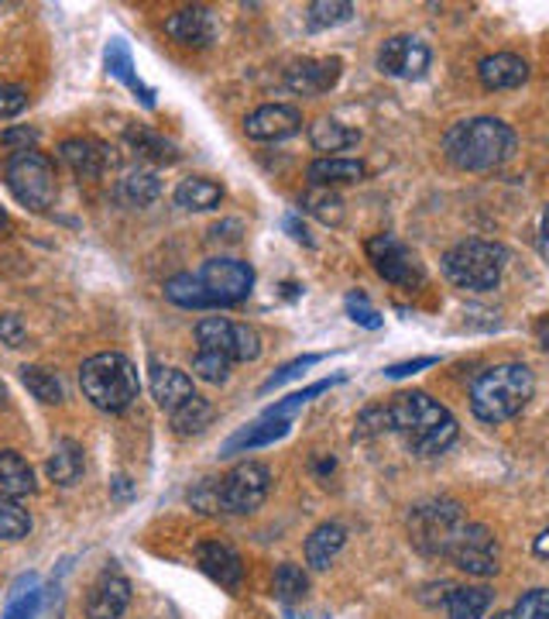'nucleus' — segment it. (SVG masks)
I'll return each mask as SVG.
<instances>
[{
    "label": "nucleus",
    "mask_w": 549,
    "mask_h": 619,
    "mask_svg": "<svg viewBox=\"0 0 549 619\" xmlns=\"http://www.w3.org/2000/svg\"><path fill=\"white\" fill-rule=\"evenodd\" d=\"M392 427L405 438L412 454H443L457 441V420L430 392H399L392 402Z\"/></svg>",
    "instance_id": "1"
},
{
    "label": "nucleus",
    "mask_w": 549,
    "mask_h": 619,
    "mask_svg": "<svg viewBox=\"0 0 549 619\" xmlns=\"http://www.w3.org/2000/svg\"><path fill=\"white\" fill-rule=\"evenodd\" d=\"M443 151L464 172H488L515 155V132L498 117H471L443 135Z\"/></svg>",
    "instance_id": "2"
},
{
    "label": "nucleus",
    "mask_w": 549,
    "mask_h": 619,
    "mask_svg": "<svg viewBox=\"0 0 549 619\" xmlns=\"http://www.w3.org/2000/svg\"><path fill=\"white\" fill-rule=\"evenodd\" d=\"M536 392V376L522 361H505L481 371L471 386V413L484 423H505L526 410Z\"/></svg>",
    "instance_id": "3"
},
{
    "label": "nucleus",
    "mask_w": 549,
    "mask_h": 619,
    "mask_svg": "<svg viewBox=\"0 0 549 619\" xmlns=\"http://www.w3.org/2000/svg\"><path fill=\"white\" fill-rule=\"evenodd\" d=\"M83 396L104 413H124L141 392L138 365L120 352H101L80 368Z\"/></svg>",
    "instance_id": "4"
},
{
    "label": "nucleus",
    "mask_w": 549,
    "mask_h": 619,
    "mask_svg": "<svg viewBox=\"0 0 549 619\" xmlns=\"http://www.w3.org/2000/svg\"><path fill=\"white\" fill-rule=\"evenodd\" d=\"M505 262H508V252L502 244L474 238V241H461L450 248V252L443 255V272L457 290L492 293L502 283Z\"/></svg>",
    "instance_id": "5"
},
{
    "label": "nucleus",
    "mask_w": 549,
    "mask_h": 619,
    "mask_svg": "<svg viewBox=\"0 0 549 619\" xmlns=\"http://www.w3.org/2000/svg\"><path fill=\"white\" fill-rule=\"evenodd\" d=\"M4 182H8L11 197L35 213L49 210L59 197L55 166L39 148H24V151L18 148L4 166Z\"/></svg>",
    "instance_id": "6"
},
{
    "label": "nucleus",
    "mask_w": 549,
    "mask_h": 619,
    "mask_svg": "<svg viewBox=\"0 0 549 619\" xmlns=\"http://www.w3.org/2000/svg\"><path fill=\"white\" fill-rule=\"evenodd\" d=\"M464 506L457 500H430L415 506L409 516V534L412 544L423 554H450L457 534L464 531Z\"/></svg>",
    "instance_id": "7"
},
{
    "label": "nucleus",
    "mask_w": 549,
    "mask_h": 619,
    "mask_svg": "<svg viewBox=\"0 0 549 619\" xmlns=\"http://www.w3.org/2000/svg\"><path fill=\"white\" fill-rule=\"evenodd\" d=\"M268 489H272L268 464L244 461L217 482V506H220V513L247 516L254 510H262V503L268 500Z\"/></svg>",
    "instance_id": "8"
},
{
    "label": "nucleus",
    "mask_w": 549,
    "mask_h": 619,
    "mask_svg": "<svg viewBox=\"0 0 549 619\" xmlns=\"http://www.w3.org/2000/svg\"><path fill=\"white\" fill-rule=\"evenodd\" d=\"M197 279L203 283L213 310L217 306H237L251 296L254 290V269L241 259H228V255H217V259H207L200 269H197Z\"/></svg>",
    "instance_id": "9"
},
{
    "label": "nucleus",
    "mask_w": 549,
    "mask_h": 619,
    "mask_svg": "<svg viewBox=\"0 0 549 619\" xmlns=\"http://www.w3.org/2000/svg\"><path fill=\"white\" fill-rule=\"evenodd\" d=\"M368 259L374 265V272L384 279V283L402 286V290H415L423 283V265L412 255V248L402 244L395 234H374L368 244Z\"/></svg>",
    "instance_id": "10"
},
{
    "label": "nucleus",
    "mask_w": 549,
    "mask_h": 619,
    "mask_svg": "<svg viewBox=\"0 0 549 619\" xmlns=\"http://www.w3.org/2000/svg\"><path fill=\"white\" fill-rule=\"evenodd\" d=\"M446 557L474 578L498 575V541L484 523H464V531L457 534Z\"/></svg>",
    "instance_id": "11"
},
{
    "label": "nucleus",
    "mask_w": 549,
    "mask_h": 619,
    "mask_svg": "<svg viewBox=\"0 0 549 619\" xmlns=\"http://www.w3.org/2000/svg\"><path fill=\"white\" fill-rule=\"evenodd\" d=\"M433 52L423 39L415 35H392L378 49V70L392 80H419L426 76Z\"/></svg>",
    "instance_id": "12"
},
{
    "label": "nucleus",
    "mask_w": 549,
    "mask_h": 619,
    "mask_svg": "<svg viewBox=\"0 0 549 619\" xmlns=\"http://www.w3.org/2000/svg\"><path fill=\"white\" fill-rule=\"evenodd\" d=\"M59 159L66 162L80 179H104L110 169H117L120 155L114 145L96 138H66L59 145Z\"/></svg>",
    "instance_id": "13"
},
{
    "label": "nucleus",
    "mask_w": 549,
    "mask_h": 619,
    "mask_svg": "<svg viewBox=\"0 0 549 619\" xmlns=\"http://www.w3.org/2000/svg\"><path fill=\"white\" fill-rule=\"evenodd\" d=\"M303 132V114L293 104H265L244 117V135L251 141H282Z\"/></svg>",
    "instance_id": "14"
},
{
    "label": "nucleus",
    "mask_w": 549,
    "mask_h": 619,
    "mask_svg": "<svg viewBox=\"0 0 549 619\" xmlns=\"http://www.w3.org/2000/svg\"><path fill=\"white\" fill-rule=\"evenodd\" d=\"M340 76H344V62L337 55L303 59L285 70V86L299 93V97H319V93H330L340 83Z\"/></svg>",
    "instance_id": "15"
},
{
    "label": "nucleus",
    "mask_w": 549,
    "mask_h": 619,
    "mask_svg": "<svg viewBox=\"0 0 549 619\" xmlns=\"http://www.w3.org/2000/svg\"><path fill=\"white\" fill-rule=\"evenodd\" d=\"M127 606H131V581H127L120 571L107 568L89 585V596H86L89 619H120Z\"/></svg>",
    "instance_id": "16"
},
{
    "label": "nucleus",
    "mask_w": 549,
    "mask_h": 619,
    "mask_svg": "<svg viewBox=\"0 0 549 619\" xmlns=\"http://www.w3.org/2000/svg\"><path fill=\"white\" fill-rule=\"evenodd\" d=\"M288 430H293V420H288V417H265L262 413L254 423H247L237 433H231V438L223 441L220 454L223 458H234V454H247V451H257V448H268V444L282 441Z\"/></svg>",
    "instance_id": "17"
},
{
    "label": "nucleus",
    "mask_w": 549,
    "mask_h": 619,
    "mask_svg": "<svg viewBox=\"0 0 549 619\" xmlns=\"http://www.w3.org/2000/svg\"><path fill=\"white\" fill-rule=\"evenodd\" d=\"M166 31H169V39H176L179 45L207 49V45L217 42V18H213L210 8H182V11L166 18Z\"/></svg>",
    "instance_id": "18"
},
{
    "label": "nucleus",
    "mask_w": 549,
    "mask_h": 619,
    "mask_svg": "<svg viewBox=\"0 0 549 619\" xmlns=\"http://www.w3.org/2000/svg\"><path fill=\"white\" fill-rule=\"evenodd\" d=\"M197 565L223 588H231L237 592L241 581H244V562L241 554L231 547V544H220V541H203L197 547Z\"/></svg>",
    "instance_id": "19"
},
{
    "label": "nucleus",
    "mask_w": 549,
    "mask_h": 619,
    "mask_svg": "<svg viewBox=\"0 0 549 619\" xmlns=\"http://www.w3.org/2000/svg\"><path fill=\"white\" fill-rule=\"evenodd\" d=\"M477 80L484 90H519L529 80V62L515 52H495L477 62Z\"/></svg>",
    "instance_id": "20"
},
{
    "label": "nucleus",
    "mask_w": 549,
    "mask_h": 619,
    "mask_svg": "<svg viewBox=\"0 0 549 619\" xmlns=\"http://www.w3.org/2000/svg\"><path fill=\"white\" fill-rule=\"evenodd\" d=\"M151 396L155 402L166 413H176L186 399L197 396L192 389V379L186 376L182 368H172V365H151Z\"/></svg>",
    "instance_id": "21"
},
{
    "label": "nucleus",
    "mask_w": 549,
    "mask_h": 619,
    "mask_svg": "<svg viewBox=\"0 0 549 619\" xmlns=\"http://www.w3.org/2000/svg\"><path fill=\"white\" fill-rule=\"evenodd\" d=\"M104 59H107V73L114 76V80H120L127 90L135 93V97L151 111L155 107V90L138 76V70H135V59H131V52H127V45L120 42V39H114L110 45H107V52H104Z\"/></svg>",
    "instance_id": "22"
},
{
    "label": "nucleus",
    "mask_w": 549,
    "mask_h": 619,
    "mask_svg": "<svg viewBox=\"0 0 549 619\" xmlns=\"http://www.w3.org/2000/svg\"><path fill=\"white\" fill-rule=\"evenodd\" d=\"M344 544H347V531L340 523H319L316 531L306 537V565L313 571H327L337 562Z\"/></svg>",
    "instance_id": "23"
},
{
    "label": "nucleus",
    "mask_w": 549,
    "mask_h": 619,
    "mask_svg": "<svg viewBox=\"0 0 549 619\" xmlns=\"http://www.w3.org/2000/svg\"><path fill=\"white\" fill-rule=\"evenodd\" d=\"M313 186H344V182H361L368 176L361 159H344V155H327V159H316L306 169Z\"/></svg>",
    "instance_id": "24"
},
{
    "label": "nucleus",
    "mask_w": 549,
    "mask_h": 619,
    "mask_svg": "<svg viewBox=\"0 0 549 619\" xmlns=\"http://www.w3.org/2000/svg\"><path fill=\"white\" fill-rule=\"evenodd\" d=\"M35 469L18 454V451H0V495H11V500H24V495H35Z\"/></svg>",
    "instance_id": "25"
},
{
    "label": "nucleus",
    "mask_w": 549,
    "mask_h": 619,
    "mask_svg": "<svg viewBox=\"0 0 549 619\" xmlns=\"http://www.w3.org/2000/svg\"><path fill=\"white\" fill-rule=\"evenodd\" d=\"M45 472L55 485H76L86 472V458H83V448L70 438H62L55 448H52V458L45 464Z\"/></svg>",
    "instance_id": "26"
},
{
    "label": "nucleus",
    "mask_w": 549,
    "mask_h": 619,
    "mask_svg": "<svg viewBox=\"0 0 549 619\" xmlns=\"http://www.w3.org/2000/svg\"><path fill=\"white\" fill-rule=\"evenodd\" d=\"M172 200L182 210H217L223 203V186L207 176H189L176 186Z\"/></svg>",
    "instance_id": "27"
},
{
    "label": "nucleus",
    "mask_w": 549,
    "mask_h": 619,
    "mask_svg": "<svg viewBox=\"0 0 549 619\" xmlns=\"http://www.w3.org/2000/svg\"><path fill=\"white\" fill-rule=\"evenodd\" d=\"M114 193L124 207H151L161 197V179L155 169H131L117 182Z\"/></svg>",
    "instance_id": "28"
},
{
    "label": "nucleus",
    "mask_w": 549,
    "mask_h": 619,
    "mask_svg": "<svg viewBox=\"0 0 549 619\" xmlns=\"http://www.w3.org/2000/svg\"><path fill=\"white\" fill-rule=\"evenodd\" d=\"M488 609H492V588L484 585H461V588H450L446 596L450 619H484Z\"/></svg>",
    "instance_id": "29"
},
{
    "label": "nucleus",
    "mask_w": 549,
    "mask_h": 619,
    "mask_svg": "<svg viewBox=\"0 0 549 619\" xmlns=\"http://www.w3.org/2000/svg\"><path fill=\"white\" fill-rule=\"evenodd\" d=\"M361 141V135L347 128V124L334 120V117H323L316 124H309V145L316 151H323V159H327L330 151H344V148H353Z\"/></svg>",
    "instance_id": "30"
},
{
    "label": "nucleus",
    "mask_w": 549,
    "mask_h": 619,
    "mask_svg": "<svg viewBox=\"0 0 549 619\" xmlns=\"http://www.w3.org/2000/svg\"><path fill=\"white\" fill-rule=\"evenodd\" d=\"M299 207H303V213L316 217L319 224H330V228L344 224V197L327 190V186H313V190H306Z\"/></svg>",
    "instance_id": "31"
},
{
    "label": "nucleus",
    "mask_w": 549,
    "mask_h": 619,
    "mask_svg": "<svg viewBox=\"0 0 549 619\" xmlns=\"http://www.w3.org/2000/svg\"><path fill=\"white\" fill-rule=\"evenodd\" d=\"M21 382L24 389L35 396L45 407H59L62 399H66V389H62V379L55 376L52 368H42V365H24L21 368Z\"/></svg>",
    "instance_id": "32"
},
{
    "label": "nucleus",
    "mask_w": 549,
    "mask_h": 619,
    "mask_svg": "<svg viewBox=\"0 0 549 619\" xmlns=\"http://www.w3.org/2000/svg\"><path fill=\"white\" fill-rule=\"evenodd\" d=\"M166 300H172L176 306H186V310H213L197 272H179V275L166 279Z\"/></svg>",
    "instance_id": "33"
},
{
    "label": "nucleus",
    "mask_w": 549,
    "mask_h": 619,
    "mask_svg": "<svg viewBox=\"0 0 549 619\" xmlns=\"http://www.w3.org/2000/svg\"><path fill=\"white\" fill-rule=\"evenodd\" d=\"M169 417H172L176 433H182V438H192V433H203V430L213 423L217 410H213V402H210V399L192 396V399H186L182 407H179L176 413H169Z\"/></svg>",
    "instance_id": "34"
},
{
    "label": "nucleus",
    "mask_w": 549,
    "mask_h": 619,
    "mask_svg": "<svg viewBox=\"0 0 549 619\" xmlns=\"http://www.w3.org/2000/svg\"><path fill=\"white\" fill-rule=\"evenodd\" d=\"M197 340H200V352H220V355L231 358V352H234V321L203 317L197 324Z\"/></svg>",
    "instance_id": "35"
},
{
    "label": "nucleus",
    "mask_w": 549,
    "mask_h": 619,
    "mask_svg": "<svg viewBox=\"0 0 549 619\" xmlns=\"http://www.w3.org/2000/svg\"><path fill=\"white\" fill-rule=\"evenodd\" d=\"M127 141H131L145 159H151V162H158V166H172V162H179V148L169 141V138H161V135H155V132H148V128H127Z\"/></svg>",
    "instance_id": "36"
},
{
    "label": "nucleus",
    "mask_w": 549,
    "mask_h": 619,
    "mask_svg": "<svg viewBox=\"0 0 549 619\" xmlns=\"http://www.w3.org/2000/svg\"><path fill=\"white\" fill-rule=\"evenodd\" d=\"M350 18H353V4H347V0H313L306 8L309 31H327V28L347 24Z\"/></svg>",
    "instance_id": "37"
},
{
    "label": "nucleus",
    "mask_w": 549,
    "mask_h": 619,
    "mask_svg": "<svg viewBox=\"0 0 549 619\" xmlns=\"http://www.w3.org/2000/svg\"><path fill=\"white\" fill-rule=\"evenodd\" d=\"M306 592H309V575H306L299 565L285 562V565H278V568H275V596H278V602H282V606H293V602H299Z\"/></svg>",
    "instance_id": "38"
},
{
    "label": "nucleus",
    "mask_w": 549,
    "mask_h": 619,
    "mask_svg": "<svg viewBox=\"0 0 549 619\" xmlns=\"http://www.w3.org/2000/svg\"><path fill=\"white\" fill-rule=\"evenodd\" d=\"M31 534V516L28 510L11 500V495H0V541H24Z\"/></svg>",
    "instance_id": "39"
},
{
    "label": "nucleus",
    "mask_w": 549,
    "mask_h": 619,
    "mask_svg": "<svg viewBox=\"0 0 549 619\" xmlns=\"http://www.w3.org/2000/svg\"><path fill=\"white\" fill-rule=\"evenodd\" d=\"M42 599H45V592L39 588V581H31V575H28V578L18 581V592H14L11 606L4 609L0 619H35L39 609H42Z\"/></svg>",
    "instance_id": "40"
},
{
    "label": "nucleus",
    "mask_w": 549,
    "mask_h": 619,
    "mask_svg": "<svg viewBox=\"0 0 549 619\" xmlns=\"http://www.w3.org/2000/svg\"><path fill=\"white\" fill-rule=\"evenodd\" d=\"M340 382H344V376L319 379V382H313V386H306V389H299V392H293V396H285L282 402H275V407H268V410H265V417H288V420H293V413H296V410H303L313 396L327 392V389H334V386H340Z\"/></svg>",
    "instance_id": "41"
},
{
    "label": "nucleus",
    "mask_w": 549,
    "mask_h": 619,
    "mask_svg": "<svg viewBox=\"0 0 549 619\" xmlns=\"http://www.w3.org/2000/svg\"><path fill=\"white\" fill-rule=\"evenodd\" d=\"M231 358L220 355V352H197V358H192V376L203 379V382H228L231 376Z\"/></svg>",
    "instance_id": "42"
},
{
    "label": "nucleus",
    "mask_w": 549,
    "mask_h": 619,
    "mask_svg": "<svg viewBox=\"0 0 549 619\" xmlns=\"http://www.w3.org/2000/svg\"><path fill=\"white\" fill-rule=\"evenodd\" d=\"M384 430H395V427H392L389 402H381V407H368V410L358 417V427H353V441L378 438V433H384Z\"/></svg>",
    "instance_id": "43"
},
{
    "label": "nucleus",
    "mask_w": 549,
    "mask_h": 619,
    "mask_svg": "<svg viewBox=\"0 0 549 619\" xmlns=\"http://www.w3.org/2000/svg\"><path fill=\"white\" fill-rule=\"evenodd\" d=\"M511 619H549V588H529L511 606Z\"/></svg>",
    "instance_id": "44"
},
{
    "label": "nucleus",
    "mask_w": 549,
    "mask_h": 619,
    "mask_svg": "<svg viewBox=\"0 0 549 619\" xmlns=\"http://www.w3.org/2000/svg\"><path fill=\"white\" fill-rule=\"evenodd\" d=\"M344 306H347V314H350L353 324H361V327H368V331H381L384 321H381V314L371 306V300H368L365 293H347Z\"/></svg>",
    "instance_id": "45"
},
{
    "label": "nucleus",
    "mask_w": 549,
    "mask_h": 619,
    "mask_svg": "<svg viewBox=\"0 0 549 619\" xmlns=\"http://www.w3.org/2000/svg\"><path fill=\"white\" fill-rule=\"evenodd\" d=\"M262 355V334H257L251 324H234V352L231 361H254Z\"/></svg>",
    "instance_id": "46"
},
{
    "label": "nucleus",
    "mask_w": 549,
    "mask_h": 619,
    "mask_svg": "<svg viewBox=\"0 0 549 619\" xmlns=\"http://www.w3.org/2000/svg\"><path fill=\"white\" fill-rule=\"evenodd\" d=\"M323 361V355H303V358H296V361H288V365H282L275 376H268L265 382H262V396H268L272 389H278V386H285V382H293V379H299L306 368H313V365H319Z\"/></svg>",
    "instance_id": "47"
},
{
    "label": "nucleus",
    "mask_w": 549,
    "mask_h": 619,
    "mask_svg": "<svg viewBox=\"0 0 549 619\" xmlns=\"http://www.w3.org/2000/svg\"><path fill=\"white\" fill-rule=\"evenodd\" d=\"M28 107V90L18 83H0V120H11Z\"/></svg>",
    "instance_id": "48"
},
{
    "label": "nucleus",
    "mask_w": 549,
    "mask_h": 619,
    "mask_svg": "<svg viewBox=\"0 0 549 619\" xmlns=\"http://www.w3.org/2000/svg\"><path fill=\"white\" fill-rule=\"evenodd\" d=\"M0 340H4L8 348H21L28 340V327L18 314H4L0 317Z\"/></svg>",
    "instance_id": "49"
},
{
    "label": "nucleus",
    "mask_w": 549,
    "mask_h": 619,
    "mask_svg": "<svg viewBox=\"0 0 549 619\" xmlns=\"http://www.w3.org/2000/svg\"><path fill=\"white\" fill-rule=\"evenodd\" d=\"M440 358L426 355V358H412V361H399V365H389L384 368V376L389 379H405V376H415V371H423V368H433Z\"/></svg>",
    "instance_id": "50"
},
{
    "label": "nucleus",
    "mask_w": 549,
    "mask_h": 619,
    "mask_svg": "<svg viewBox=\"0 0 549 619\" xmlns=\"http://www.w3.org/2000/svg\"><path fill=\"white\" fill-rule=\"evenodd\" d=\"M0 141H4V145H21V151H24V148H35L39 132L35 128H11V132L0 135Z\"/></svg>",
    "instance_id": "51"
},
{
    "label": "nucleus",
    "mask_w": 549,
    "mask_h": 619,
    "mask_svg": "<svg viewBox=\"0 0 549 619\" xmlns=\"http://www.w3.org/2000/svg\"><path fill=\"white\" fill-rule=\"evenodd\" d=\"M282 228H285L288 234H293V238H296L299 244H306V248H313V238H309V231H306V224L299 221V217H296V213H285V217H282Z\"/></svg>",
    "instance_id": "52"
},
{
    "label": "nucleus",
    "mask_w": 549,
    "mask_h": 619,
    "mask_svg": "<svg viewBox=\"0 0 549 619\" xmlns=\"http://www.w3.org/2000/svg\"><path fill=\"white\" fill-rule=\"evenodd\" d=\"M213 241H241V221H223L217 228H210Z\"/></svg>",
    "instance_id": "53"
},
{
    "label": "nucleus",
    "mask_w": 549,
    "mask_h": 619,
    "mask_svg": "<svg viewBox=\"0 0 549 619\" xmlns=\"http://www.w3.org/2000/svg\"><path fill=\"white\" fill-rule=\"evenodd\" d=\"M114 495H117V500H131V495H135V482L127 479V475H117L114 479Z\"/></svg>",
    "instance_id": "54"
},
{
    "label": "nucleus",
    "mask_w": 549,
    "mask_h": 619,
    "mask_svg": "<svg viewBox=\"0 0 549 619\" xmlns=\"http://www.w3.org/2000/svg\"><path fill=\"white\" fill-rule=\"evenodd\" d=\"M532 550L539 554V557H546V562H549V526H546V531L536 537V544H532Z\"/></svg>",
    "instance_id": "55"
},
{
    "label": "nucleus",
    "mask_w": 549,
    "mask_h": 619,
    "mask_svg": "<svg viewBox=\"0 0 549 619\" xmlns=\"http://www.w3.org/2000/svg\"><path fill=\"white\" fill-rule=\"evenodd\" d=\"M539 241H542V255L549 259V207L542 213V231H539Z\"/></svg>",
    "instance_id": "56"
},
{
    "label": "nucleus",
    "mask_w": 549,
    "mask_h": 619,
    "mask_svg": "<svg viewBox=\"0 0 549 619\" xmlns=\"http://www.w3.org/2000/svg\"><path fill=\"white\" fill-rule=\"evenodd\" d=\"M539 340H542V348L549 352V321H546V324H539Z\"/></svg>",
    "instance_id": "57"
},
{
    "label": "nucleus",
    "mask_w": 549,
    "mask_h": 619,
    "mask_svg": "<svg viewBox=\"0 0 549 619\" xmlns=\"http://www.w3.org/2000/svg\"><path fill=\"white\" fill-rule=\"evenodd\" d=\"M8 224V213H4V207H0V228H4Z\"/></svg>",
    "instance_id": "58"
},
{
    "label": "nucleus",
    "mask_w": 549,
    "mask_h": 619,
    "mask_svg": "<svg viewBox=\"0 0 549 619\" xmlns=\"http://www.w3.org/2000/svg\"><path fill=\"white\" fill-rule=\"evenodd\" d=\"M495 619H511V612H495Z\"/></svg>",
    "instance_id": "59"
},
{
    "label": "nucleus",
    "mask_w": 549,
    "mask_h": 619,
    "mask_svg": "<svg viewBox=\"0 0 549 619\" xmlns=\"http://www.w3.org/2000/svg\"><path fill=\"white\" fill-rule=\"evenodd\" d=\"M319 619H323V616H319Z\"/></svg>",
    "instance_id": "60"
}]
</instances>
